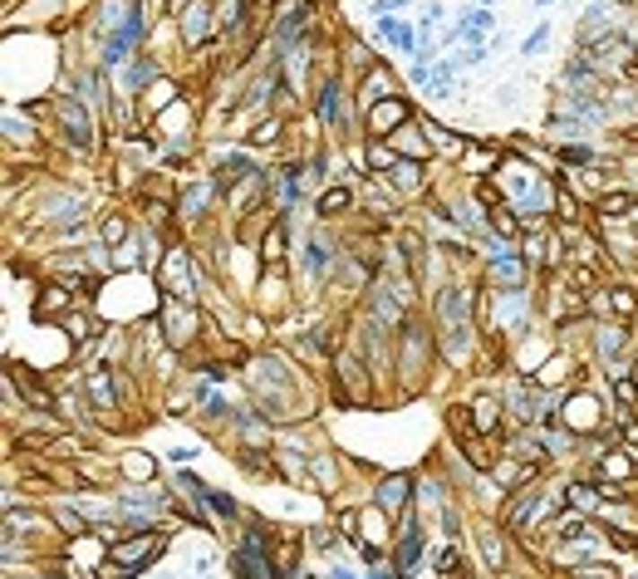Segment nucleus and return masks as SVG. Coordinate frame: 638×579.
Here are the masks:
<instances>
[{"instance_id":"6","label":"nucleus","mask_w":638,"mask_h":579,"mask_svg":"<svg viewBox=\"0 0 638 579\" xmlns=\"http://www.w3.org/2000/svg\"><path fill=\"white\" fill-rule=\"evenodd\" d=\"M158 324H162V339H167V349H192L197 339H202V310L197 304H187V300H162V314H158Z\"/></svg>"},{"instance_id":"46","label":"nucleus","mask_w":638,"mask_h":579,"mask_svg":"<svg viewBox=\"0 0 638 579\" xmlns=\"http://www.w3.org/2000/svg\"><path fill=\"white\" fill-rule=\"evenodd\" d=\"M481 5H486V10H491V5H496V0H481Z\"/></svg>"},{"instance_id":"42","label":"nucleus","mask_w":638,"mask_h":579,"mask_svg":"<svg viewBox=\"0 0 638 579\" xmlns=\"http://www.w3.org/2000/svg\"><path fill=\"white\" fill-rule=\"evenodd\" d=\"M148 93H153V113H158V109H167V103H172V93H177V89H172V83H167V79H158V83H153ZM153 113H148V118H153Z\"/></svg>"},{"instance_id":"28","label":"nucleus","mask_w":638,"mask_h":579,"mask_svg":"<svg viewBox=\"0 0 638 579\" xmlns=\"http://www.w3.org/2000/svg\"><path fill=\"white\" fill-rule=\"evenodd\" d=\"M457 447H462V457L472 461L476 471H496V452H491V437L472 433V437H462V442H457Z\"/></svg>"},{"instance_id":"32","label":"nucleus","mask_w":638,"mask_h":579,"mask_svg":"<svg viewBox=\"0 0 638 579\" xmlns=\"http://www.w3.org/2000/svg\"><path fill=\"white\" fill-rule=\"evenodd\" d=\"M599 300H604V310L619 314V320H634L638 314V290H629V285H609Z\"/></svg>"},{"instance_id":"18","label":"nucleus","mask_w":638,"mask_h":579,"mask_svg":"<svg viewBox=\"0 0 638 579\" xmlns=\"http://www.w3.org/2000/svg\"><path fill=\"white\" fill-rule=\"evenodd\" d=\"M216 197H226V192H222V187H216V177H206L202 187H187V192L177 197V216H187V221H192V216H202L206 206L216 202Z\"/></svg>"},{"instance_id":"37","label":"nucleus","mask_w":638,"mask_h":579,"mask_svg":"<svg viewBox=\"0 0 638 579\" xmlns=\"http://www.w3.org/2000/svg\"><path fill=\"white\" fill-rule=\"evenodd\" d=\"M280 128H285V123H280L275 113H270V118H256V123H250V133H246V147H275Z\"/></svg>"},{"instance_id":"25","label":"nucleus","mask_w":638,"mask_h":579,"mask_svg":"<svg viewBox=\"0 0 638 579\" xmlns=\"http://www.w3.org/2000/svg\"><path fill=\"white\" fill-rule=\"evenodd\" d=\"M59 329L69 334V349H89L93 334H99V324H93L89 310H74V314H65V320H59Z\"/></svg>"},{"instance_id":"36","label":"nucleus","mask_w":638,"mask_h":579,"mask_svg":"<svg viewBox=\"0 0 638 579\" xmlns=\"http://www.w3.org/2000/svg\"><path fill=\"white\" fill-rule=\"evenodd\" d=\"M423 162H398L393 167V177H389V187H398L403 197H413V192H423Z\"/></svg>"},{"instance_id":"15","label":"nucleus","mask_w":638,"mask_h":579,"mask_svg":"<svg viewBox=\"0 0 638 579\" xmlns=\"http://www.w3.org/2000/svg\"><path fill=\"white\" fill-rule=\"evenodd\" d=\"M65 314H74V290H69L65 280H55V285H45L39 300H35V324L65 320Z\"/></svg>"},{"instance_id":"2","label":"nucleus","mask_w":638,"mask_h":579,"mask_svg":"<svg viewBox=\"0 0 638 579\" xmlns=\"http://www.w3.org/2000/svg\"><path fill=\"white\" fill-rule=\"evenodd\" d=\"M393 339H398L403 393H413V388L427 383V368H433V359H437V329H433V320H423V314H407Z\"/></svg>"},{"instance_id":"45","label":"nucleus","mask_w":638,"mask_h":579,"mask_svg":"<svg viewBox=\"0 0 638 579\" xmlns=\"http://www.w3.org/2000/svg\"><path fill=\"white\" fill-rule=\"evenodd\" d=\"M329 579H354V575H349V570H334V575H329Z\"/></svg>"},{"instance_id":"33","label":"nucleus","mask_w":638,"mask_h":579,"mask_svg":"<svg viewBox=\"0 0 638 579\" xmlns=\"http://www.w3.org/2000/svg\"><path fill=\"white\" fill-rule=\"evenodd\" d=\"M634 206H638V197H634V192H624V187H619V192H604L599 202H594V212H599L604 221H619V216H629Z\"/></svg>"},{"instance_id":"7","label":"nucleus","mask_w":638,"mask_h":579,"mask_svg":"<svg viewBox=\"0 0 638 579\" xmlns=\"http://www.w3.org/2000/svg\"><path fill=\"white\" fill-rule=\"evenodd\" d=\"M349 103H354V99H344L339 74H324L319 89H315V113H319L324 128L339 133V138H354V133H349Z\"/></svg>"},{"instance_id":"22","label":"nucleus","mask_w":638,"mask_h":579,"mask_svg":"<svg viewBox=\"0 0 638 579\" xmlns=\"http://www.w3.org/2000/svg\"><path fill=\"white\" fill-rule=\"evenodd\" d=\"M403 157L393 153V143L383 138H369V147H363V167H369V177H393V167H398Z\"/></svg>"},{"instance_id":"12","label":"nucleus","mask_w":638,"mask_h":579,"mask_svg":"<svg viewBox=\"0 0 638 579\" xmlns=\"http://www.w3.org/2000/svg\"><path fill=\"white\" fill-rule=\"evenodd\" d=\"M373 506H383L389 515H407L413 511V477H407V471L383 477L379 487H373Z\"/></svg>"},{"instance_id":"34","label":"nucleus","mask_w":638,"mask_h":579,"mask_svg":"<svg viewBox=\"0 0 638 579\" xmlns=\"http://www.w3.org/2000/svg\"><path fill=\"white\" fill-rule=\"evenodd\" d=\"M609 388H614V398H619L624 408H638V378H634V368L614 364L609 368Z\"/></svg>"},{"instance_id":"48","label":"nucleus","mask_w":638,"mask_h":579,"mask_svg":"<svg viewBox=\"0 0 638 579\" xmlns=\"http://www.w3.org/2000/svg\"><path fill=\"white\" fill-rule=\"evenodd\" d=\"M634 241H638V226H634Z\"/></svg>"},{"instance_id":"8","label":"nucleus","mask_w":638,"mask_h":579,"mask_svg":"<svg viewBox=\"0 0 638 579\" xmlns=\"http://www.w3.org/2000/svg\"><path fill=\"white\" fill-rule=\"evenodd\" d=\"M143 35H148V15H143V5H138L118 30H109V39H103V55H99L103 69H123V65H128V59H133L128 49L143 45Z\"/></svg>"},{"instance_id":"9","label":"nucleus","mask_w":638,"mask_h":579,"mask_svg":"<svg viewBox=\"0 0 638 579\" xmlns=\"http://www.w3.org/2000/svg\"><path fill=\"white\" fill-rule=\"evenodd\" d=\"M212 30H222V25H216V5H212V0H192V5L177 15L182 49H206V45H212Z\"/></svg>"},{"instance_id":"27","label":"nucleus","mask_w":638,"mask_h":579,"mask_svg":"<svg viewBox=\"0 0 638 579\" xmlns=\"http://www.w3.org/2000/svg\"><path fill=\"white\" fill-rule=\"evenodd\" d=\"M624 344H629V324H604V329H594V349H599V359H619Z\"/></svg>"},{"instance_id":"47","label":"nucleus","mask_w":638,"mask_h":579,"mask_svg":"<svg viewBox=\"0 0 638 579\" xmlns=\"http://www.w3.org/2000/svg\"><path fill=\"white\" fill-rule=\"evenodd\" d=\"M536 5H550V0H536Z\"/></svg>"},{"instance_id":"44","label":"nucleus","mask_w":638,"mask_h":579,"mask_svg":"<svg viewBox=\"0 0 638 579\" xmlns=\"http://www.w3.org/2000/svg\"><path fill=\"white\" fill-rule=\"evenodd\" d=\"M403 5H407V0H373L369 15H389V10H403Z\"/></svg>"},{"instance_id":"23","label":"nucleus","mask_w":638,"mask_h":579,"mask_svg":"<svg viewBox=\"0 0 638 579\" xmlns=\"http://www.w3.org/2000/svg\"><path fill=\"white\" fill-rule=\"evenodd\" d=\"M501 413H506V403H501L496 393H481L476 403H472V427H476L481 437H491L501 427Z\"/></svg>"},{"instance_id":"16","label":"nucleus","mask_w":638,"mask_h":579,"mask_svg":"<svg viewBox=\"0 0 638 579\" xmlns=\"http://www.w3.org/2000/svg\"><path fill=\"white\" fill-rule=\"evenodd\" d=\"M260 167H256V157L250 153H232V157H216V187H222V192H232V187H240L246 182V177H256Z\"/></svg>"},{"instance_id":"14","label":"nucleus","mask_w":638,"mask_h":579,"mask_svg":"<svg viewBox=\"0 0 638 579\" xmlns=\"http://www.w3.org/2000/svg\"><path fill=\"white\" fill-rule=\"evenodd\" d=\"M526 276H530V260L520 256V250H511V256H496L486 270V280L496 290H526Z\"/></svg>"},{"instance_id":"31","label":"nucleus","mask_w":638,"mask_h":579,"mask_svg":"<svg viewBox=\"0 0 638 579\" xmlns=\"http://www.w3.org/2000/svg\"><path fill=\"white\" fill-rule=\"evenodd\" d=\"M329 266H334L329 241H324V236H310V241H305V270H310L315 280H324V276H329Z\"/></svg>"},{"instance_id":"20","label":"nucleus","mask_w":638,"mask_h":579,"mask_svg":"<svg viewBox=\"0 0 638 579\" xmlns=\"http://www.w3.org/2000/svg\"><path fill=\"white\" fill-rule=\"evenodd\" d=\"M491 167H501V147L486 143V138H476L472 147H467V157H462V172L467 177H486Z\"/></svg>"},{"instance_id":"4","label":"nucleus","mask_w":638,"mask_h":579,"mask_svg":"<svg viewBox=\"0 0 638 579\" xmlns=\"http://www.w3.org/2000/svg\"><path fill=\"white\" fill-rule=\"evenodd\" d=\"M162 545H167V535L162 531H133V535H123V540H113L109 545V565L113 570H123V575H138V570H148L153 560L162 555Z\"/></svg>"},{"instance_id":"41","label":"nucleus","mask_w":638,"mask_h":579,"mask_svg":"<svg viewBox=\"0 0 638 579\" xmlns=\"http://www.w3.org/2000/svg\"><path fill=\"white\" fill-rule=\"evenodd\" d=\"M546 39H550V25H536V30L526 35V45H520V55H526V59H536L540 49H546Z\"/></svg>"},{"instance_id":"39","label":"nucleus","mask_w":638,"mask_h":579,"mask_svg":"<svg viewBox=\"0 0 638 579\" xmlns=\"http://www.w3.org/2000/svg\"><path fill=\"white\" fill-rule=\"evenodd\" d=\"M437 575L442 579H462L467 575V560H462V550H457V540H447L442 550H437Z\"/></svg>"},{"instance_id":"3","label":"nucleus","mask_w":638,"mask_h":579,"mask_svg":"<svg viewBox=\"0 0 638 579\" xmlns=\"http://www.w3.org/2000/svg\"><path fill=\"white\" fill-rule=\"evenodd\" d=\"M158 290H162V300H187V304H197V270H192V250H187L182 241H172V246L162 250Z\"/></svg>"},{"instance_id":"35","label":"nucleus","mask_w":638,"mask_h":579,"mask_svg":"<svg viewBox=\"0 0 638 579\" xmlns=\"http://www.w3.org/2000/svg\"><path fill=\"white\" fill-rule=\"evenodd\" d=\"M123 477H128V487H143V481H153V471H158V461L148 457V452H128V457L118 461Z\"/></svg>"},{"instance_id":"29","label":"nucleus","mask_w":638,"mask_h":579,"mask_svg":"<svg viewBox=\"0 0 638 579\" xmlns=\"http://www.w3.org/2000/svg\"><path fill=\"white\" fill-rule=\"evenodd\" d=\"M128 236H133V226H128V216H123V212H109V216L99 221V241H103V250L128 246Z\"/></svg>"},{"instance_id":"21","label":"nucleus","mask_w":638,"mask_h":579,"mask_svg":"<svg viewBox=\"0 0 638 579\" xmlns=\"http://www.w3.org/2000/svg\"><path fill=\"white\" fill-rule=\"evenodd\" d=\"M148 83H158V65H153L148 55H133L128 65H123V83H118V93H138V89H148Z\"/></svg>"},{"instance_id":"11","label":"nucleus","mask_w":638,"mask_h":579,"mask_svg":"<svg viewBox=\"0 0 638 579\" xmlns=\"http://www.w3.org/2000/svg\"><path fill=\"white\" fill-rule=\"evenodd\" d=\"M417 560H423V525H417V511H407V515H403V525H398V550H393L398 579H413Z\"/></svg>"},{"instance_id":"24","label":"nucleus","mask_w":638,"mask_h":579,"mask_svg":"<svg viewBox=\"0 0 638 579\" xmlns=\"http://www.w3.org/2000/svg\"><path fill=\"white\" fill-rule=\"evenodd\" d=\"M389 143H393V153H398L403 162H427V147H433V143H427V133H417L413 123H407V128H398Z\"/></svg>"},{"instance_id":"30","label":"nucleus","mask_w":638,"mask_h":579,"mask_svg":"<svg viewBox=\"0 0 638 579\" xmlns=\"http://www.w3.org/2000/svg\"><path fill=\"white\" fill-rule=\"evenodd\" d=\"M216 5V25H222V35H236L240 25H246L250 15V0H212Z\"/></svg>"},{"instance_id":"19","label":"nucleus","mask_w":638,"mask_h":579,"mask_svg":"<svg viewBox=\"0 0 638 579\" xmlns=\"http://www.w3.org/2000/svg\"><path fill=\"white\" fill-rule=\"evenodd\" d=\"M564 501L574 511H609V496H604L599 481H564Z\"/></svg>"},{"instance_id":"38","label":"nucleus","mask_w":638,"mask_h":579,"mask_svg":"<svg viewBox=\"0 0 638 579\" xmlns=\"http://www.w3.org/2000/svg\"><path fill=\"white\" fill-rule=\"evenodd\" d=\"M354 206V192L349 187H329V192L319 197V221H334V216H344Z\"/></svg>"},{"instance_id":"26","label":"nucleus","mask_w":638,"mask_h":579,"mask_svg":"<svg viewBox=\"0 0 638 579\" xmlns=\"http://www.w3.org/2000/svg\"><path fill=\"white\" fill-rule=\"evenodd\" d=\"M476 545H481V560H486L491 575L506 570V535L491 531V525H481V531H476Z\"/></svg>"},{"instance_id":"17","label":"nucleus","mask_w":638,"mask_h":579,"mask_svg":"<svg viewBox=\"0 0 638 579\" xmlns=\"http://www.w3.org/2000/svg\"><path fill=\"white\" fill-rule=\"evenodd\" d=\"M260 266L266 270H285V216L266 221V236H260Z\"/></svg>"},{"instance_id":"5","label":"nucleus","mask_w":638,"mask_h":579,"mask_svg":"<svg viewBox=\"0 0 638 579\" xmlns=\"http://www.w3.org/2000/svg\"><path fill=\"white\" fill-rule=\"evenodd\" d=\"M55 128H59V138H65L74 153H89L93 147V113H89V103L79 99V93H59L55 99Z\"/></svg>"},{"instance_id":"1","label":"nucleus","mask_w":638,"mask_h":579,"mask_svg":"<svg viewBox=\"0 0 638 579\" xmlns=\"http://www.w3.org/2000/svg\"><path fill=\"white\" fill-rule=\"evenodd\" d=\"M437 344H442L447 359H457V354H467V344H472V329H481L476 324V290L472 285H442L437 290Z\"/></svg>"},{"instance_id":"43","label":"nucleus","mask_w":638,"mask_h":579,"mask_svg":"<svg viewBox=\"0 0 638 579\" xmlns=\"http://www.w3.org/2000/svg\"><path fill=\"white\" fill-rule=\"evenodd\" d=\"M113 266H118V270H133V241H128V246L113 250Z\"/></svg>"},{"instance_id":"10","label":"nucleus","mask_w":638,"mask_h":579,"mask_svg":"<svg viewBox=\"0 0 638 579\" xmlns=\"http://www.w3.org/2000/svg\"><path fill=\"white\" fill-rule=\"evenodd\" d=\"M407 123H413V103H407L403 93H393V99L373 103V109L363 113V128H369V138H383V143H389L398 128H407Z\"/></svg>"},{"instance_id":"40","label":"nucleus","mask_w":638,"mask_h":579,"mask_svg":"<svg viewBox=\"0 0 638 579\" xmlns=\"http://www.w3.org/2000/svg\"><path fill=\"white\" fill-rule=\"evenodd\" d=\"M560 162L564 167H599V157H594L590 147H580V143H564L560 147Z\"/></svg>"},{"instance_id":"13","label":"nucleus","mask_w":638,"mask_h":579,"mask_svg":"<svg viewBox=\"0 0 638 579\" xmlns=\"http://www.w3.org/2000/svg\"><path fill=\"white\" fill-rule=\"evenodd\" d=\"M393 74H389V65H369L363 69V79H359V93H354V109L359 113H369L373 103H383V99H393Z\"/></svg>"}]
</instances>
